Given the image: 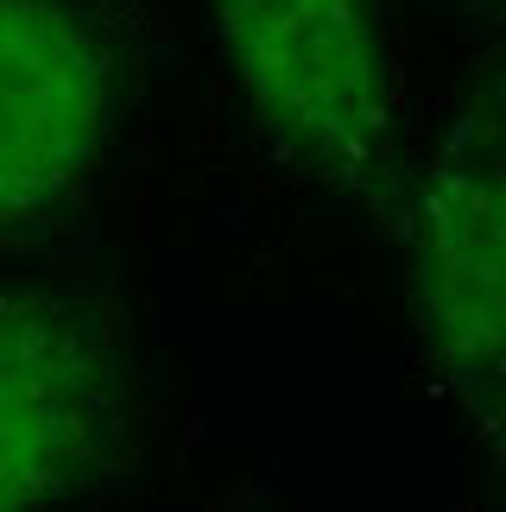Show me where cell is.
Returning a JSON list of instances; mask_svg holds the SVG:
<instances>
[{
	"label": "cell",
	"instance_id": "277c9868",
	"mask_svg": "<svg viewBox=\"0 0 506 512\" xmlns=\"http://www.w3.org/2000/svg\"><path fill=\"white\" fill-rule=\"evenodd\" d=\"M114 367L70 304L0 285V512L45 506L102 468Z\"/></svg>",
	"mask_w": 506,
	"mask_h": 512
},
{
	"label": "cell",
	"instance_id": "3957f363",
	"mask_svg": "<svg viewBox=\"0 0 506 512\" xmlns=\"http://www.w3.org/2000/svg\"><path fill=\"white\" fill-rule=\"evenodd\" d=\"M114 121V57L76 0H0V228L51 215Z\"/></svg>",
	"mask_w": 506,
	"mask_h": 512
},
{
	"label": "cell",
	"instance_id": "7a4b0ae2",
	"mask_svg": "<svg viewBox=\"0 0 506 512\" xmlns=\"http://www.w3.org/2000/svg\"><path fill=\"white\" fill-rule=\"evenodd\" d=\"M399 260L424 361L469 418L506 437V95H475L405 171Z\"/></svg>",
	"mask_w": 506,
	"mask_h": 512
},
{
	"label": "cell",
	"instance_id": "5b68a950",
	"mask_svg": "<svg viewBox=\"0 0 506 512\" xmlns=\"http://www.w3.org/2000/svg\"><path fill=\"white\" fill-rule=\"evenodd\" d=\"M450 7H500V0H450Z\"/></svg>",
	"mask_w": 506,
	"mask_h": 512
},
{
	"label": "cell",
	"instance_id": "6da1fadb",
	"mask_svg": "<svg viewBox=\"0 0 506 512\" xmlns=\"http://www.w3.org/2000/svg\"><path fill=\"white\" fill-rule=\"evenodd\" d=\"M253 121L317 190L393 222L399 102L367 0H209Z\"/></svg>",
	"mask_w": 506,
	"mask_h": 512
}]
</instances>
